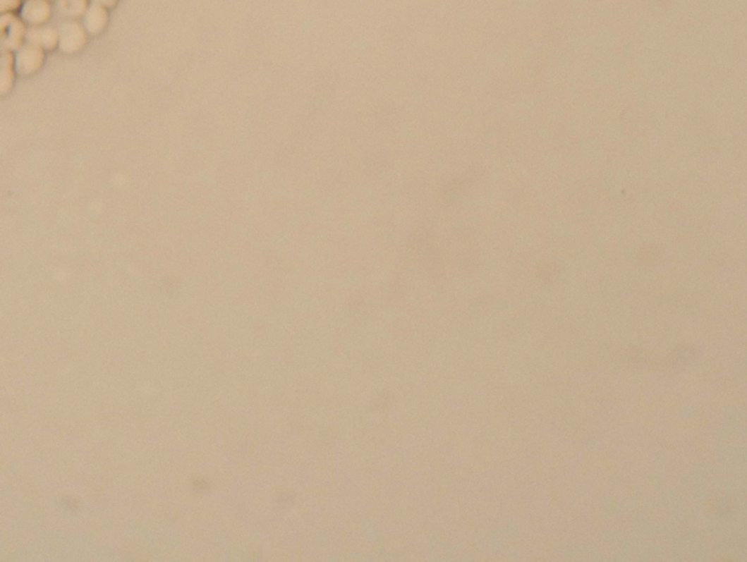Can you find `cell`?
Segmentation results:
<instances>
[{"mask_svg": "<svg viewBox=\"0 0 747 562\" xmlns=\"http://www.w3.org/2000/svg\"><path fill=\"white\" fill-rule=\"evenodd\" d=\"M59 39V44L64 52H78L86 43V33L76 23H65L61 28Z\"/></svg>", "mask_w": 747, "mask_h": 562, "instance_id": "1", "label": "cell"}, {"mask_svg": "<svg viewBox=\"0 0 747 562\" xmlns=\"http://www.w3.org/2000/svg\"><path fill=\"white\" fill-rule=\"evenodd\" d=\"M44 60L42 47L39 45L28 44L19 51L17 56V70L20 74H32L37 72Z\"/></svg>", "mask_w": 747, "mask_h": 562, "instance_id": "2", "label": "cell"}, {"mask_svg": "<svg viewBox=\"0 0 747 562\" xmlns=\"http://www.w3.org/2000/svg\"><path fill=\"white\" fill-rule=\"evenodd\" d=\"M51 7L47 0H30L23 9V16L28 23L40 25L50 18Z\"/></svg>", "mask_w": 747, "mask_h": 562, "instance_id": "3", "label": "cell"}, {"mask_svg": "<svg viewBox=\"0 0 747 562\" xmlns=\"http://www.w3.org/2000/svg\"><path fill=\"white\" fill-rule=\"evenodd\" d=\"M107 9L102 4H95L90 8L85 17V27L90 33L97 35L107 25Z\"/></svg>", "mask_w": 747, "mask_h": 562, "instance_id": "4", "label": "cell"}, {"mask_svg": "<svg viewBox=\"0 0 747 562\" xmlns=\"http://www.w3.org/2000/svg\"><path fill=\"white\" fill-rule=\"evenodd\" d=\"M28 37L32 44L44 47L47 50H53L60 41L59 33L55 32L53 29H35L30 31Z\"/></svg>", "mask_w": 747, "mask_h": 562, "instance_id": "5", "label": "cell"}, {"mask_svg": "<svg viewBox=\"0 0 747 562\" xmlns=\"http://www.w3.org/2000/svg\"><path fill=\"white\" fill-rule=\"evenodd\" d=\"M60 8L64 15L80 17L87 11L88 0H61Z\"/></svg>", "mask_w": 747, "mask_h": 562, "instance_id": "6", "label": "cell"}, {"mask_svg": "<svg viewBox=\"0 0 747 562\" xmlns=\"http://www.w3.org/2000/svg\"><path fill=\"white\" fill-rule=\"evenodd\" d=\"M11 25L7 45L11 49H17V47H20L21 41L23 39V25L17 20H13Z\"/></svg>", "mask_w": 747, "mask_h": 562, "instance_id": "7", "label": "cell"}, {"mask_svg": "<svg viewBox=\"0 0 747 562\" xmlns=\"http://www.w3.org/2000/svg\"><path fill=\"white\" fill-rule=\"evenodd\" d=\"M20 4V0H1V11H11Z\"/></svg>", "mask_w": 747, "mask_h": 562, "instance_id": "8", "label": "cell"}, {"mask_svg": "<svg viewBox=\"0 0 747 562\" xmlns=\"http://www.w3.org/2000/svg\"><path fill=\"white\" fill-rule=\"evenodd\" d=\"M99 1L102 6H107V7H109V6L111 7L116 3V0H99Z\"/></svg>", "mask_w": 747, "mask_h": 562, "instance_id": "9", "label": "cell"}]
</instances>
